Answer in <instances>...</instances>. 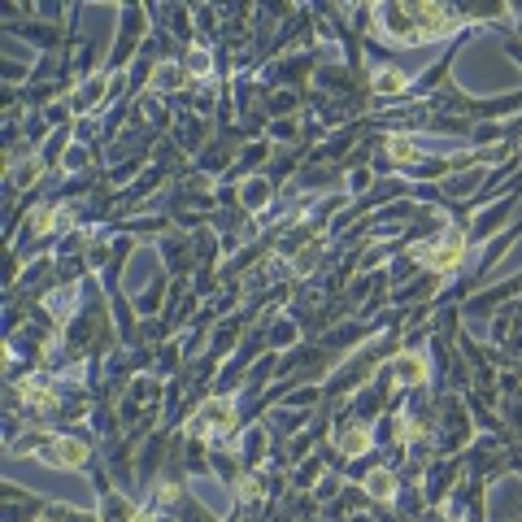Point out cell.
<instances>
[{
	"label": "cell",
	"mask_w": 522,
	"mask_h": 522,
	"mask_svg": "<svg viewBox=\"0 0 522 522\" xmlns=\"http://www.w3.org/2000/svg\"><path fill=\"white\" fill-rule=\"evenodd\" d=\"M401 475H396L392 466H370L362 475V492L370 496V505H396V496H401Z\"/></svg>",
	"instance_id": "3957f363"
},
{
	"label": "cell",
	"mask_w": 522,
	"mask_h": 522,
	"mask_svg": "<svg viewBox=\"0 0 522 522\" xmlns=\"http://www.w3.org/2000/svg\"><path fill=\"white\" fill-rule=\"evenodd\" d=\"M379 375H388L392 388H401V392H418V388H427L431 366L422 353H414V348H401V353H392L388 362L379 366Z\"/></svg>",
	"instance_id": "7a4b0ae2"
},
{
	"label": "cell",
	"mask_w": 522,
	"mask_h": 522,
	"mask_svg": "<svg viewBox=\"0 0 522 522\" xmlns=\"http://www.w3.org/2000/svg\"><path fill=\"white\" fill-rule=\"evenodd\" d=\"M161 257H166V266L179 270V279L196 270V248H192L188 235H170V231L161 235Z\"/></svg>",
	"instance_id": "5b68a950"
},
{
	"label": "cell",
	"mask_w": 522,
	"mask_h": 522,
	"mask_svg": "<svg viewBox=\"0 0 522 522\" xmlns=\"http://www.w3.org/2000/svg\"><path fill=\"white\" fill-rule=\"evenodd\" d=\"M161 296H166V275H157L140 296H135V309H140V318H153V314H157V309H161Z\"/></svg>",
	"instance_id": "8992f818"
},
{
	"label": "cell",
	"mask_w": 522,
	"mask_h": 522,
	"mask_svg": "<svg viewBox=\"0 0 522 522\" xmlns=\"http://www.w3.org/2000/svg\"><path fill=\"white\" fill-rule=\"evenodd\" d=\"M35 457L53 470H92V449H87V440L83 435H70V431L53 435Z\"/></svg>",
	"instance_id": "6da1fadb"
},
{
	"label": "cell",
	"mask_w": 522,
	"mask_h": 522,
	"mask_svg": "<svg viewBox=\"0 0 522 522\" xmlns=\"http://www.w3.org/2000/svg\"><path fill=\"white\" fill-rule=\"evenodd\" d=\"M92 144H70V153L66 157H61V170H66V174H83L87 166H92ZM83 179H87V174H83Z\"/></svg>",
	"instance_id": "52a82bcc"
},
{
	"label": "cell",
	"mask_w": 522,
	"mask_h": 522,
	"mask_svg": "<svg viewBox=\"0 0 522 522\" xmlns=\"http://www.w3.org/2000/svg\"><path fill=\"white\" fill-rule=\"evenodd\" d=\"M366 92L375 96V101H379V96H383V101H401V96L414 92V79H409V70H401V66H379L375 74H370Z\"/></svg>",
	"instance_id": "277c9868"
}]
</instances>
